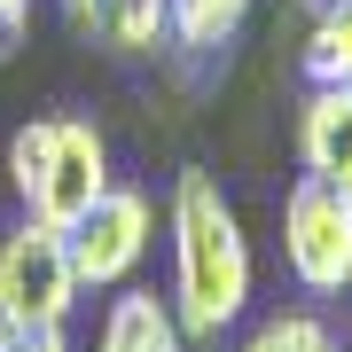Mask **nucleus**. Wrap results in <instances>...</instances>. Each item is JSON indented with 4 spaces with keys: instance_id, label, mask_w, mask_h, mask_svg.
<instances>
[{
    "instance_id": "f257e3e1",
    "label": "nucleus",
    "mask_w": 352,
    "mask_h": 352,
    "mask_svg": "<svg viewBox=\"0 0 352 352\" xmlns=\"http://www.w3.org/2000/svg\"><path fill=\"white\" fill-rule=\"evenodd\" d=\"M251 305V243L204 164L173 180V314L188 337H227Z\"/></svg>"
},
{
    "instance_id": "f03ea898",
    "label": "nucleus",
    "mask_w": 352,
    "mask_h": 352,
    "mask_svg": "<svg viewBox=\"0 0 352 352\" xmlns=\"http://www.w3.org/2000/svg\"><path fill=\"white\" fill-rule=\"evenodd\" d=\"M8 180L32 219L71 235L94 212V196L110 188V141L87 118H32V126L8 133Z\"/></svg>"
},
{
    "instance_id": "7ed1b4c3",
    "label": "nucleus",
    "mask_w": 352,
    "mask_h": 352,
    "mask_svg": "<svg viewBox=\"0 0 352 352\" xmlns=\"http://www.w3.org/2000/svg\"><path fill=\"white\" fill-rule=\"evenodd\" d=\"M78 266H71V235L63 227H47V219H32L24 227H8L0 235V321L16 329V337H47V329H63L71 321V305H78Z\"/></svg>"
},
{
    "instance_id": "20e7f679",
    "label": "nucleus",
    "mask_w": 352,
    "mask_h": 352,
    "mask_svg": "<svg viewBox=\"0 0 352 352\" xmlns=\"http://www.w3.org/2000/svg\"><path fill=\"white\" fill-rule=\"evenodd\" d=\"M282 258L298 289L344 298L352 289V188L329 173H298L282 196Z\"/></svg>"
},
{
    "instance_id": "39448f33",
    "label": "nucleus",
    "mask_w": 352,
    "mask_h": 352,
    "mask_svg": "<svg viewBox=\"0 0 352 352\" xmlns=\"http://www.w3.org/2000/svg\"><path fill=\"white\" fill-rule=\"evenodd\" d=\"M149 235H157V204L126 188V180H110V188L94 196V212L71 227V266L87 289H126L133 266L149 258Z\"/></svg>"
},
{
    "instance_id": "423d86ee",
    "label": "nucleus",
    "mask_w": 352,
    "mask_h": 352,
    "mask_svg": "<svg viewBox=\"0 0 352 352\" xmlns=\"http://www.w3.org/2000/svg\"><path fill=\"white\" fill-rule=\"evenodd\" d=\"M298 157L305 173L352 180V78H314V94L298 110Z\"/></svg>"
},
{
    "instance_id": "0eeeda50",
    "label": "nucleus",
    "mask_w": 352,
    "mask_h": 352,
    "mask_svg": "<svg viewBox=\"0 0 352 352\" xmlns=\"http://www.w3.org/2000/svg\"><path fill=\"white\" fill-rule=\"evenodd\" d=\"M94 352H188V329H180L173 298H157V289H118L102 329H94Z\"/></svg>"
},
{
    "instance_id": "6e6552de",
    "label": "nucleus",
    "mask_w": 352,
    "mask_h": 352,
    "mask_svg": "<svg viewBox=\"0 0 352 352\" xmlns=\"http://www.w3.org/2000/svg\"><path fill=\"white\" fill-rule=\"evenodd\" d=\"M71 24L102 39L110 55H149V47H173V16H164V0H71Z\"/></svg>"
},
{
    "instance_id": "1a4fd4ad",
    "label": "nucleus",
    "mask_w": 352,
    "mask_h": 352,
    "mask_svg": "<svg viewBox=\"0 0 352 352\" xmlns=\"http://www.w3.org/2000/svg\"><path fill=\"white\" fill-rule=\"evenodd\" d=\"M164 16H173V47L180 55H219L243 32L251 0H164Z\"/></svg>"
},
{
    "instance_id": "9d476101",
    "label": "nucleus",
    "mask_w": 352,
    "mask_h": 352,
    "mask_svg": "<svg viewBox=\"0 0 352 352\" xmlns=\"http://www.w3.org/2000/svg\"><path fill=\"white\" fill-rule=\"evenodd\" d=\"M305 78H352V0H321L305 32Z\"/></svg>"
},
{
    "instance_id": "9b49d317",
    "label": "nucleus",
    "mask_w": 352,
    "mask_h": 352,
    "mask_svg": "<svg viewBox=\"0 0 352 352\" xmlns=\"http://www.w3.org/2000/svg\"><path fill=\"white\" fill-rule=\"evenodd\" d=\"M243 352H337V337H329L314 314H274V321H258L251 337H243Z\"/></svg>"
},
{
    "instance_id": "f8f14e48",
    "label": "nucleus",
    "mask_w": 352,
    "mask_h": 352,
    "mask_svg": "<svg viewBox=\"0 0 352 352\" xmlns=\"http://www.w3.org/2000/svg\"><path fill=\"white\" fill-rule=\"evenodd\" d=\"M32 8H39V0H0V39L32 32Z\"/></svg>"
},
{
    "instance_id": "ddd939ff",
    "label": "nucleus",
    "mask_w": 352,
    "mask_h": 352,
    "mask_svg": "<svg viewBox=\"0 0 352 352\" xmlns=\"http://www.w3.org/2000/svg\"><path fill=\"white\" fill-rule=\"evenodd\" d=\"M16 352H71V344H63V329H47V337H24Z\"/></svg>"
},
{
    "instance_id": "4468645a",
    "label": "nucleus",
    "mask_w": 352,
    "mask_h": 352,
    "mask_svg": "<svg viewBox=\"0 0 352 352\" xmlns=\"http://www.w3.org/2000/svg\"><path fill=\"white\" fill-rule=\"evenodd\" d=\"M344 188H352V180H344Z\"/></svg>"
}]
</instances>
